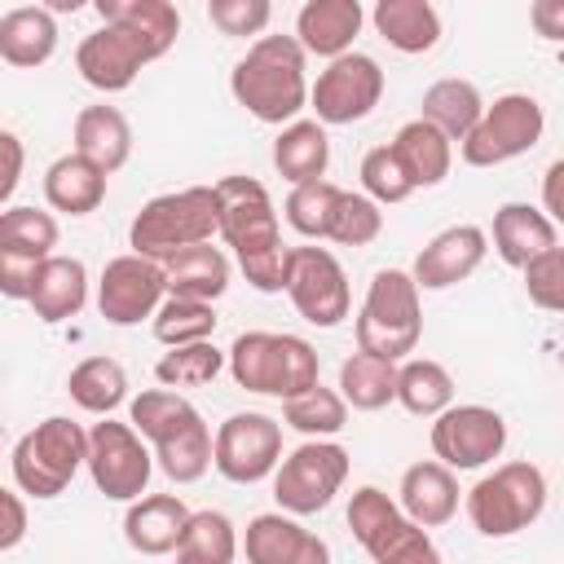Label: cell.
Wrapping results in <instances>:
<instances>
[{"instance_id": "29", "label": "cell", "mask_w": 564, "mask_h": 564, "mask_svg": "<svg viewBox=\"0 0 564 564\" xmlns=\"http://www.w3.org/2000/svg\"><path fill=\"white\" fill-rule=\"evenodd\" d=\"M273 167L282 181L291 185H308V181H326L330 167V141L326 128L317 119H295L278 132L273 141Z\"/></svg>"}, {"instance_id": "27", "label": "cell", "mask_w": 564, "mask_h": 564, "mask_svg": "<svg viewBox=\"0 0 564 564\" xmlns=\"http://www.w3.org/2000/svg\"><path fill=\"white\" fill-rule=\"evenodd\" d=\"M189 520V507L176 494H150L137 498L123 516V538L141 555H172L181 542V529Z\"/></svg>"}, {"instance_id": "15", "label": "cell", "mask_w": 564, "mask_h": 564, "mask_svg": "<svg viewBox=\"0 0 564 564\" xmlns=\"http://www.w3.org/2000/svg\"><path fill=\"white\" fill-rule=\"evenodd\" d=\"M383 97V66L370 53H344L326 62L317 84L308 88V101L317 110V123H357L366 119Z\"/></svg>"}, {"instance_id": "26", "label": "cell", "mask_w": 564, "mask_h": 564, "mask_svg": "<svg viewBox=\"0 0 564 564\" xmlns=\"http://www.w3.org/2000/svg\"><path fill=\"white\" fill-rule=\"evenodd\" d=\"M26 304L48 326H57L66 317H79V308L88 304V269H84V260H75V256H48L40 264V273H35V286H31Z\"/></svg>"}, {"instance_id": "2", "label": "cell", "mask_w": 564, "mask_h": 564, "mask_svg": "<svg viewBox=\"0 0 564 564\" xmlns=\"http://www.w3.org/2000/svg\"><path fill=\"white\" fill-rule=\"evenodd\" d=\"M234 101L260 123H295L308 101L304 48L295 35H260L229 75Z\"/></svg>"}, {"instance_id": "23", "label": "cell", "mask_w": 564, "mask_h": 564, "mask_svg": "<svg viewBox=\"0 0 564 564\" xmlns=\"http://www.w3.org/2000/svg\"><path fill=\"white\" fill-rule=\"evenodd\" d=\"M75 154L88 159L97 172H119L132 154V123L119 106H84L75 115Z\"/></svg>"}, {"instance_id": "10", "label": "cell", "mask_w": 564, "mask_h": 564, "mask_svg": "<svg viewBox=\"0 0 564 564\" xmlns=\"http://www.w3.org/2000/svg\"><path fill=\"white\" fill-rule=\"evenodd\" d=\"M348 480V449L335 441H304L273 467V498L286 516H317Z\"/></svg>"}, {"instance_id": "48", "label": "cell", "mask_w": 564, "mask_h": 564, "mask_svg": "<svg viewBox=\"0 0 564 564\" xmlns=\"http://www.w3.org/2000/svg\"><path fill=\"white\" fill-rule=\"evenodd\" d=\"M375 564H441V551H436V542L427 538V529L410 524L392 546H383V551L375 555Z\"/></svg>"}, {"instance_id": "51", "label": "cell", "mask_w": 564, "mask_h": 564, "mask_svg": "<svg viewBox=\"0 0 564 564\" xmlns=\"http://www.w3.org/2000/svg\"><path fill=\"white\" fill-rule=\"evenodd\" d=\"M26 538V502L0 485V555L13 551Z\"/></svg>"}, {"instance_id": "8", "label": "cell", "mask_w": 564, "mask_h": 564, "mask_svg": "<svg viewBox=\"0 0 564 564\" xmlns=\"http://www.w3.org/2000/svg\"><path fill=\"white\" fill-rule=\"evenodd\" d=\"M542 132H546L542 101L529 97V93H502V97H494V106H485L476 128L458 141L463 145V163L467 167L511 163V159L529 154L542 141Z\"/></svg>"}, {"instance_id": "32", "label": "cell", "mask_w": 564, "mask_h": 564, "mask_svg": "<svg viewBox=\"0 0 564 564\" xmlns=\"http://www.w3.org/2000/svg\"><path fill=\"white\" fill-rule=\"evenodd\" d=\"M480 115H485V97H480V88L471 79H436L423 93V115L419 119L432 123L454 145L476 128Z\"/></svg>"}, {"instance_id": "24", "label": "cell", "mask_w": 564, "mask_h": 564, "mask_svg": "<svg viewBox=\"0 0 564 564\" xmlns=\"http://www.w3.org/2000/svg\"><path fill=\"white\" fill-rule=\"evenodd\" d=\"M388 150H392L397 167L405 172L410 189H432V185H441V181L449 176V167H454V145H449L432 123H423V119L401 123L397 137L388 141Z\"/></svg>"}, {"instance_id": "18", "label": "cell", "mask_w": 564, "mask_h": 564, "mask_svg": "<svg viewBox=\"0 0 564 564\" xmlns=\"http://www.w3.org/2000/svg\"><path fill=\"white\" fill-rule=\"evenodd\" d=\"M489 251V234L480 225H449L441 229L419 256H414V286L419 291H445V286H458L463 278H471L480 269Z\"/></svg>"}, {"instance_id": "25", "label": "cell", "mask_w": 564, "mask_h": 564, "mask_svg": "<svg viewBox=\"0 0 564 564\" xmlns=\"http://www.w3.org/2000/svg\"><path fill=\"white\" fill-rule=\"evenodd\" d=\"M551 247H560L555 220H546L533 203H502L494 212V251L502 256V264L524 269Z\"/></svg>"}, {"instance_id": "17", "label": "cell", "mask_w": 564, "mask_h": 564, "mask_svg": "<svg viewBox=\"0 0 564 564\" xmlns=\"http://www.w3.org/2000/svg\"><path fill=\"white\" fill-rule=\"evenodd\" d=\"M163 295H167V286H163L159 260L132 256V251L106 260V269L97 278V313L110 326H137V322L154 317Z\"/></svg>"}, {"instance_id": "35", "label": "cell", "mask_w": 564, "mask_h": 564, "mask_svg": "<svg viewBox=\"0 0 564 564\" xmlns=\"http://www.w3.org/2000/svg\"><path fill=\"white\" fill-rule=\"evenodd\" d=\"M339 401L352 410H383L388 401H397V366L370 352H352L339 366Z\"/></svg>"}, {"instance_id": "28", "label": "cell", "mask_w": 564, "mask_h": 564, "mask_svg": "<svg viewBox=\"0 0 564 564\" xmlns=\"http://www.w3.org/2000/svg\"><path fill=\"white\" fill-rule=\"evenodd\" d=\"M57 53V22L44 4H18L0 18V62L35 70Z\"/></svg>"}, {"instance_id": "50", "label": "cell", "mask_w": 564, "mask_h": 564, "mask_svg": "<svg viewBox=\"0 0 564 564\" xmlns=\"http://www.w3.org/2000/svg\"><path fill=\"white\" fill-rule=\"evenodd\" d=\"M22 167H26L22 141L0 128V207L13 198V189H18V181H22Z\"/></svg>"}, {"instance_id": "45", "label": "cell", "mask_w": 564, "mask_h": 564, "mask_svg": "<svg viewBox=\"0 0 564 564\" xmlns=\"http://www.w3.org/2000/svg\"><path fill=\"white\" fill-rule=\"evenodd\" d=\"M361 194L375 203V207H392V203H405L414 189H410V181H405V172L397 167V159H392V150L388 145H375V150H366V159H361Z\"/></svg>"}, {"instance_id": "40", "label": "cell", "mask_w": 564, "mask_h": 564, "mask_svg": "<svg viewBox=\"0 0 564 564\" xmlns=\"http://www.w3.org/2000/svg\"><path fill=\"white\" fill-rule=\"evenodd\" d=\"M154 339L167 348H185V344H207L216 330V308L198 304V300H181V295H163V304L150 317Z\"/></svg>"}, {"instance_id": "14", "label": "cell", "mask_w": 564, "mask_h": 564, "mask_svg": "<svg viewBox=\"0 0 564 564\" xmlns=\"http://www.w3.org/2000/svg\"><path fill=\"white\" fill-rule=\"evenodd\" d=\"M507 449V419L494 405H449L432 423V454L449 471H476Z\"/></svg>"}, {"instance_id": "11", "label": "cell", "mask_w": 564, "mask_h": 564, "mask_svg": "<svg viewBox=\"0 0 564 564\" xmlns=\"http://www.w3.org/2000/svg\"><path fill=\"white\" fill-rule=\"evenodd\" d=\"M97 494H106L110 502H137L150 485L154 471V454L145 449V441L132 432V423L119 419H101L88 432V458H84Z\"/></svg>"}, {"instance_id": "36", "label": "cell", "mask_w": 564, "mask_h": 564, "mask_svg": "<svg viewBox=\"0 0 564 564\" xmlns=\"http://www.w3.org/2000/svg\"><path fill=\"white\" fill-rule=\"evenodd\" d=\"M66 392H70V401H75L79 410L106 419L115 405L128 401V375H123V366H119L115 357H84V361L70 370Z\"/></svg>"}, {"instance_id": "41", "label": "cell", "mask_w": 564, "mask_h": 564, "mask_svg": "<svg viewBox=\"0 0 564 564\" xmlns=\"http://www.w3.org/2000/svg\"><path fill=\"white\" fill-rule=\"evenodd\" d=\"M0 247L31 256V260H48L57 247V220L53 212L40 207H4L0 212Z\"/></svg>"}, {"instance_id": "16", "label": "cell", "mask_w": 564, "mask_h": 564, "mask_svg": "<svg viewBox=\"0 0 564 564\" xmlns=\"http://www.w3.org/2000/svg\"><path fill=\"white\" fill-rule=\"evenodd\" d=\"M163 53L145 35H137L128 26H115V22H101L97 31H88L79 40L75 70L97 93H123V88H132V79L141 75V66H150Z\"/></svg>"}, {"instance_id": "3", "label": "cell", "mask_w": 564, "mask_h": 564, "mask_svg": "<svg viewBox=\"0 0 564 564\" xmlns=\"http://www.w3.org/2000/svg\"><path fill=\"white\" fill-rule=\"evenodd\" d=\"M225 366L238 388L278 397V401H291L322 383L317 348L300 335H278V330H242L229 344Z\"/></svg>"}, {"instance_id": "49", "label": "cell", "mask_w": 564, "mask_h": 564, "mask_svg": "<svg viewBox=\"0 0 564 564\" xmlns=\"http://www.w3.org/2000/svg\"><path fill=\"white\" fill-rule=\"evenodd\" d=\"M40 264L44 260H31V256H18V251H4L0 247V295L4 300H26L31 286H35Z\"/></svg>"}, {"instance_id": "7", "label": "cell", "mask_w": 564, "mask_h": 564, "mask_svg": "<svg viewBox=\"0 0 564 564\" xmlns=\"http://www.w3.org/2000/svg\"><path fill=\"white\" fill-rule=\"evenodd\" d=\"M84 458H88V432L66 414H48L13 445V480L31 498H57L75 480Z\"/></svg>"}, {"instance_id": "6", "label": "cell", "mask_w": 564, "mask_h": 564, "mask_svg": "<svg viewBox=\"0 0 564 564\" xmlns=\"http://www.w3.org/2000/svg\"><path fill=\"white\" fill-rule=\"evenodd\" d=\"M546 507V476L538 463H502L467 489V516L485 538H516Z\"/></svg>"}, {"instance_id": "1", "label": "cell", "mask_w": 564, "mask_h": 564, "mask_svg": "<svg viewBox=\"0 0 564 564\" xmlns=\"http://www.w3.org/2000/svg\"><path fill=\"white\" fill-rule=\"evenodd\" d=\"M128 423L141 441L154 445V458L167 480L194 485L212 467V427L203 423L198 405L172 388H145L128 405Z\"/></svg>"}, {"instance_id": "30", "label": "cell", "mask_w": 564, "mask_h": 564, "mask_svg": "<svg viewBox=\"0 0 564 564\" xmlns=\"http://www.w3.org/2000/svg\"><path fill=\"white\" fill-rule=\"evenodd\" d=\"M106 172H97L88 159H79L75 150L53 159L48 172H44V198L53 212H66V216H88L101 207L106 198Z\"/></svg>"}, {"instance_id": "42", "label": "cell", "mask_w": 564, "mask_h": 564, "mask_svg": "<svg viewBox=\"0 0 564 564\" xmlns=\"http://www.w3.org/2000/svg\"><path fill=\"white\" fill-rule=\"evenodd\" d=\"M379 234H383V212H379L366 194L339 189V198H335V207H330L326 238L339 242V247H370Z\"/></svg>"}, {"instance_id": "33", "label": "cell", "mask_w": 564, "mask_h": 564, "mask_svg": "<svg viewBox=\"0 0 564 564\" xmlns=\"http://www.w3.org/2000/svg\"><path fill=\"white\" fill-rule=\"evenodd\" d=\"M348 529H352V538L366 546V555L375 560L383 546H392V542L410 529V520L401 516V507H397L379 485H361V489H352V498H348Z\"/></svg>"}, {"instance_id": "46", "label": "cell", "mask_w": 564, "mask_h": 564, "mask_svg": "<svg viewBox=\"0 0 564 564\" xmlns=\"http://www.w3.org/2000/svg\"><path fill=\"white\" fill-rule=\"evenodd\" d=\"M524 291L542 313L564 308V247H551L524 264Z\"/></svg>"}, {"instance_id": "13", "label": "cell", "mask_w": 564, "mask_h": 564, "mask_svg": "<svg viewBox=\"0 0 564 564\" xmlns=\"http://www.w3.org/2000/svg\"><path fill=\"white\" fill-rule=\"evenodd\" d=\"M286 295H291L295 313L304 322L322 326V330L339 326L348 317V304H352L348 273H344V264L326 247H291Z\"/></svg>"}, {"instance_id": "34", "label": "cell", "mask_w": 564, "mask_h": 564, "mask_svg": "<svg viewBox=\"0 0 564 564\" xmlns=\"http://www.w3.org/2000/svg\"><path fill=\"white\" fill-rule=\"evenodd\" d=\"M397 401L414 419H436L441 410L454 405V379L441 361L432 357H405L397 366Z\"/></svg>"}, {"instance_id": "5", "label": "cell", "mask_w": 564, "mask_h": 564, "mask_svg": "<svg viewBox=\"0 0 564 564\" xmlns=\"http://www.w3.org/2000/svg\"><path fill=\"white\" fill-rule=\"evenodd\" d=\"M216 238V194L212 185H189V189H172L150 198L132 225H128V247L132 256L145 260H167L172 251L198 247Z\"/></svg>"}, {"instance_id": "4", "label": "cell", "mask_w": 564, "mask_h": 564, "mask_svg": "<svg viewBox=\"0 0 564 564\" xmlns=\"http://www.w3.org/2000/svg\"><path fill=\"white\" fill-rule=\"evenodd\" d=\"M419 335H423V308L414 278L405 269H379L357 313V352L397 366L419 348Z\"/></svg>"}, {"instance_id": "52", "label": "cell", "mask_w": 564, "mask_h": 564, "mask_svg": "<svg viewBox=\"0 0 564 564\" xmlns=\"http://www.w3.org/2000/svg\"><path fill=\"white\" fill-rule=\"evenodd\" d=\"M529 18H533L538 35H546V40H560L564 35V0H538L529 9Z\"/></svg>"}, {"instance_id": "37", "label": "cell", "mask_w": 564, "mask_h": 564, "mask_svg": "<svg viewBox=\"0 0 564 564\" xmlns=\"http://www.w3.org/2000/svg\"><path fill=\"white\" fill-rule=\"evenodd\" d=\"M97 18L145 35L159 53H167L181 35V13L167 0H97Z\"/></svg>"}, {"instance_id": "31", "label": "cell", "mask_w": 564, "mask_h": 564, "mask_svg": "<svg viewBox=\"0 0 564 564\" xmlns=\"http://www.w3.org/2000/svg\"><path fill=\"white\" fill-rule=\"evenodd\" d=\"M370 22L397 53H432L441 40V13L427 0H379Z\"/></svg>"}, {"instance_id": "53", "label": "cell", "mask_w": 564, "mask_h": 564, "mask_svg": "<svg viewBox=\"0 0 564 564\" xmlns=\"http://www.w3.org/2000/svg\"><path fill=\"white\" fill-rule=\"evenodd\" d=\"M560 176H564V163L555 159V163L546 167V176H542L546 185H542V207H538V212H542L546 220H555V216H560Z\"/></svg>"}, {"instance_id": "44", "label": "cell", "mask_w": 564, "mask_h": 564, "mask_svg": "<svg viewBox=\"0 0 564 564\" xmlns=\"http://www.w3.org/2000/svg\"><path fill=\"white\" fill-rule=\"evenodd\" d=\"M339 198V185L330 181H308V185H291L286 194V225L304 238H326V225H330V207Z\"/></svg>"}, {"instance_id": "20", "label": "cell", "mask_w": 564, "mask_h": 564, "mask_svg": "<svg viewBox=\"0 0 564 564\" xmlns=\"http://www.w3.org/2000/svg\"><path fill=\"white\" fill-rule=\"evenodd\" d=\"M397 494H401V498H397L401 516H405L410 524H419V529H441V524H449L454 511H458V498H463L454 471L441 467L436 458H423V463L405 467Z\"/></svg>"}, {"instance_id": "12", "label": "cell", "mask_w": 564, "mask_h": 564, "mask_svg": "<svg viewBox=\"0 0 564 564\" xmlns=\"http://www.w3.org/2000/svg\"><path fill=\"white\" fill-rule=\"evenodd\" d=\"M282 463V423L260 410L229 414L212 436V467L229 485H256Z\"/></svg>"}, {"instance_id": "19", "label": "cell", "mask_w": 564, "mask_h": 564, "mask_svg": "<svg viewBox=\"0 0 564 564\" xmlns=\"http://www.w3.org/2000/svg\"><path fill=\"white\" fill-rule=\"evenodd\" d=\"M242 555L247 564H330V546L317 533H308L300 520H291L286 511L251 516Z\"/></svg>"}, {"instance_id": "21", "label": "cell", "mask_w": 564, "mask_h": 564, "mask_svg": "<svg viewBox=\"0 0 564 564\" xmlns=\"http://www.w3.org/2000/svg\"><path fill=\"white\" fill-rule=\"evenodd\" d=\"M366 22V9L357 0H308L295 13V44L317 57H344L352 53V40Z\"/></svg>"}, {"instance_id": "47", "label": "cell", "mask_w": 564, "mask_h": 564, "mask_svg": "<svg viewBox=\"0 0 564 564\" xmlns=\"http://www.w3.org/2000/svg\"><path fill=\"white\" fill-rule=\"evenodd\" d=\"M207 18L220 35H260L273 18V4L269 0H212Z\"/></svg>"}, {"instance_id": "43", "label": "cell", "mask_w": 564, "mask_h": 564, "mask_svg": "<svg viewBox=\"0 0 564 564\" xmlns=\"http://www.w3.org/2000/svg\"><path fill=\"white\" fill-rule=\"evenodd\" d=\"M225 366V352L207 339V344H185V348H167L154 366V379L163 388H198V383H212Z\"/></svg>"}, {"instance_id": "38", "label": "cell", "mask_w": 564, "mask_h": 564, "mask_svg": "<svg viewBox=\"0 0 564 564\" xmlns=\"http://www.w3.org/2000/svg\"><path fill=\"white\" fill-rule=\"evenodd\" d=\"M176 555L189 564H234V555H238L234 520L225 511H189Z\"/></svg>"}, {"instance_id": "39", "label": "cell", "mask_w": 564, "mask_h": 564, "mask_svg": "<svg viewBox=\"0 0 564 564\" xmlns=\"http://www.w3.org/2000/svg\"><path fill=\"white\" fill-rule=\"evenodd\" d=\"M282 423L295 427V432L308 436V441H330L335 432L348 427V405L339 401L335 388H322V383H317V388H308V392L282 401Z\"/></svg>"}, {"instance_id": "22", "label": "cell", "mask_w": 564, "mask_h": 564, "mask_svg": "<svg viewBox=\"0 0 564 564\" xmlns=\"http://www.w3.org/2000/svg\"><path fill=\"white\" fill-rule=\"evenodd\" d=\"M159 269H163L167 295H181V300L216 304V300L229 291V260H225V251L212 247V242L172 251L167 260H159Z\"/></svg>"}, {"instance_id": "9", "label": "cell", "mask_w": 564, "mask_h": 564, "mask_svg": "<svg viewBox=\"0 0 564 564\" xmlns=\"http://www.w3.org/2000/svg\"><path fill=\"white\" fill-rule=\"evenodd\" d=\"M212 194H216V234L234 247L238 264H251V260L286 247L282 229H278L273 198L256 176H220L212 185Z\"/></svg>"}]
</instances>
